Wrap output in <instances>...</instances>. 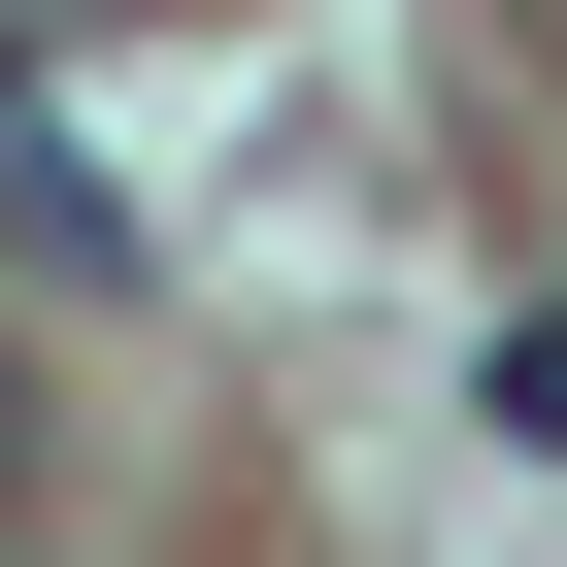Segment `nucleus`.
<instances>
[{"instance_id": "f257e3e1", "label": "nucleus", "mask_w": 567, "mask_h": 567, "mask_svg": "<svg viewBox=\"0 0 567 567\" xmlns=\"http://www.w3.org/2000/svg\"><path fill=\"white\" fill-rule=\"evenodd\" d=\"M501 434H534V467H567V301H534V334H501Z\"/></svg>"}, {"instance_id": "f03ea898", "label": "nucleus", "mask_w": 567, "mask_h": 567, "mask_svg": "<svg viewBox=\"0 0 567 567\" xmlns=\"http://www.w3.org/2000/svg\"><path fill=\"white\" fill-rule=\"evenodd\" d=\"M0 34H101V0H0Z\"/></svg>"}, {"instance_id": "7ed1b4c3", "label": "nucleus", "mask_w": 567, "mask_h": 567, "mask_svg": "<svg viewBox=\"0 0 567 567\" xmlns=\"http://www.w3.org/2000/svg\"><path fill=\"white\" fill-rule=\"evenodd\" d=\"M0 434H34V368H0Z\"/></svg>"}]
</instances>
